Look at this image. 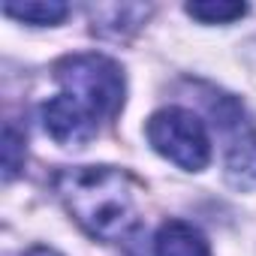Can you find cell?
Instances as JSON below:
<instances>
[{"label": "cell", "mask_w": 256, "mask_h": 256, "mask_svg": "<svg viewBox=\"0 0 256 256\" xmlns=\"http://www.w3.org/2000/svg\"><path fill=\"white\" fill-rule=\"evenodd\" d=\"M66 214L96 241L124 244L142 229L145 187L118 166H66L54 175Z\"/></svg>", "instance_id": "obj_1"}, {"label": "cell", "mask_w": 256, "mask_h": 256, "mask_svg": "<svg viewBox=\"0 0 256 256\" xmlns=\"http://www.w3.org/2000/svg\"><path fill=\"white\" fill-rule=\"evenodd\" d=\"M54 82L60 84V94L76 100L100 124L112 120L124 108L126 78L120 64L112 60L108 54H96V52L66 54L54 64Z\"/></svg>", "instance_id": "obj_2"}, {"label": "cell", "mask_w": 256, "mask_h": 256, "mask_svg": "<svg viewBox=\"0 0 256 256\" xmlns=\"http://www.w3.org/2000/svg\"><path fill=\"white\" fill-rule=\"evenodd\" d=\"M145 136L151 148L184 172H202L211 163V136L205 120L181 106L160 108L148 118Z\"/></svg>", "instance_id": "obj_3"}, {"label": "cell", "mask_w": 256, "mask_h": 256, "mask_svg": "<svg viewBox=\"0 0 256 256\" xmlns=\"http://www.w3.org/2000/svg\"><path fill=\"white\" fill-rule=\"evenodd\" d=\"M205 102H208L211 124L223 145L226 178L235 187L256 184V124L250 120L244 102L220 90H211Z\"/></svg>", "instance_id": "obj_4"}, {"label": "cell", "mask_w": 256, "mask_h": 256, "mask_svg": "<svg viewBox=\"0 0 256 256\" xmlns=\"http://www.w3.org/2000/svg\"><path fill=\"white\" fill-rule=\"evenodd\" d=\"M40 118H42L46 133L58 145H64V148H82V145H88L100 133V126H102L94 114H88L66 94H58V96L46 100L42 108H40Z\"/></svg>", "instance_id": "obj_5"}, {"label": "cell", "mask_w": 256, "mask_h": 256, "mask_svg": "<svg viewBox=\"0 0 256 256\" xmlns=\"http://www.w3.org/2000/svg\"><path fill=\"white\" fill-rule=\"evenodd\" d=\"M154 256H211V247L193 223L166 220L154 235Z\"/></svg>", "instance_id": "obj_6"}, {"label": "cell", "mask_w": 256, "mask_h": 256, "mask_svg": "<svg viewBox=\"0 0 256 256\" xmlns=\"http://www.w3.org/2000/svg\"><path fill=\"white\" fill-rule=\"evenodd\" d=\"M4 12L22 24H34V28H54L70 16V6L60 4V0H24V4H16V0H6Z\"/></svg>", "instance_id": "obj_7"}, {"label": "cell", "mask_w": 256, "mask_h": 256, "mask_svg": "<svg viewBox=\"0 0 256 256\" xmlns=\"http://www.w3.org/2000/svg\"><path fill=\"white\" fill-rule=\"evenodd\" d=\"M184 12L202 24H232L247 16V4H229V0H199L187 4Z\"/></svg>", "instance_id": "obj_8"}, {"label": "cell", "mask_w": 256, "mask_h": 256, "mask_svg": "<svg viewBox=\"0 0 256 256\" xmlns=\"http://www.w3.org/2000/svg\"><path fill=\"white\" fill-rule=\"evenodd\" d=\"M24 157H28V139L12 120H6L4 126V181H12L24 169Z\"/></svg>", "instance_id": "obj_9"}]
</instances>
